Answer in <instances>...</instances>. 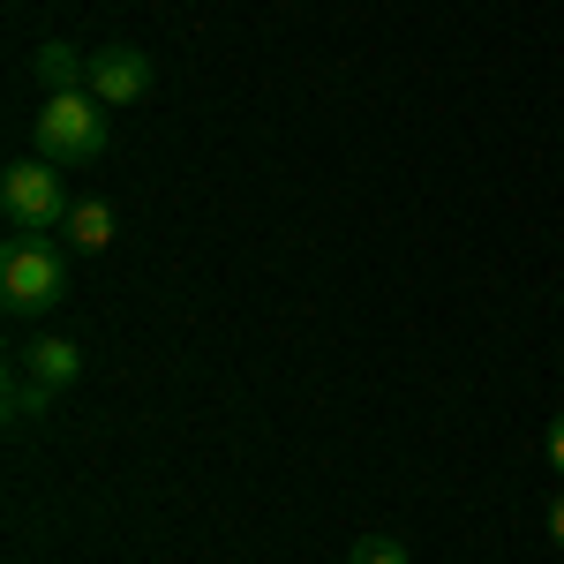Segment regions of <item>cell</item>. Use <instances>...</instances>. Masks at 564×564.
Segmentation results:
<instances>
[{
	"instance_id": "7a4b0ae2",
	"label": "cell",
	"mask_w": 564,
	"mask_h": 564,
	"mask_svg": "<svg viewBox=\"0 0 564 564\" xmlns=\"http://www.w3.org/2000/svg\"><path fill=\"white\" fill-rule=\"evenodd\" d=\"M39 151L53 166H90V159H106V106H98L90 90H45Z\"/></svg>"
},
{
	"instance_id": "9c48e42d",
	"label": "cell",
	"mask_w": 564,
	"mask_h": 564,
	"mask_svg": "<svg viewBox=\"0 0 564 564\" xmlns=\"http://www.w3.org/2000/svg\"><path fill=\"white\" fill-rule=\"evenodd\" d=\"M347 564H406V542H391V534H361L347 550Z\"/></svg>"
},
{
	"instance_id": "277c9868",
	"label": "cell",
	"mask_w": 564,
	"mask_h": 564,
	"mask_svg": "<svg viewBox=\"0 0 564 564\" xmlns=\"http://www.w3.org/2000/svg\"><path fill=\"white\" fill-rule=\"evenodd\" d=\"M151 90V53L143 45H98L90 53V98L98 106H135Z\"/></svg>"
},
{
	"instance_id": "8fae6325",
	"label": "cell",
	"mask_w": 564,
	"mask_h": 564,
	"mask_svg": "<svg viewBox=\"0 0 564 564\" xmlns=\"http://www.w3.org/2000/svg\"><path fill=\"white\" fill-rule=\"evenodd\" d=\"M550 534H557V550H564V497L550 505Z\"/></svg>"
},
{
	"instance_id": "ba28073f",
	"label": "cell",
	"mask_w": 564,
	"mask_h": 564,
	"mask_svg": "<svg viewBox=\"0 0 564 564\" xmlns=\"http://www.w3.org/2000/svg\"><path fill=\"white\" fill-rule=\"evenodd\" d=\"M113 234H121L113 204H76V212H68V241H76V249H106Z\"/></svg>"
},
{
	"instance_id": "52a82bcc",
	"label": "cell",
	"mask_w": 564,
	"mask_h": 564,
	"mask_svg": "<svg viewBox=\"0 0 564 564\" xmlns=\"http://www.w3.org/2000/svg\"><path fill=\"white\" fill-rule=\"evenodd\" d=\"M53 399H61V391L39 384V377H8V422H15V430H23V422H45Z\"/></svg>"
},
{
	"instance_id": "6da1fadb",
	"label": "cell",
	"mask_w": 564,
	"mask_h": 564,
	"mask_svg": "<svg viewBox=\"0 0 564 564\" xmlns=\"http://www.w3.org/2000/svg\"><path fill=\"white\" fill-rule=\"evenodd\" d=\"M68 294V263L53 249V234L45 226H8V241H0V302L8 316H45V308H61Z\"/></svg>"
},
{
	"instance_id": "30bf717a",
	"label": "cell",
	"mask_w": 564,
	"mask_h": 564,
	"mask_svg": "<svg viewBox=\"0 0 564 564\" xmlns=\"http://www.w3.org/2000/svg\"><path fill=\"white\" fill-rule=\"evenodd\" d=\"M550 467H557V475H564V414H557V422H550Z\"/></svg>"
},
{
	"instance_id": "3957f363",
	"label": "cell",
	"mask_w": 564,
	"mask_h": 564,
	"mask_svg": "<svg viewBox=\"0 0 564 564\" xmlns=\"http://www.w3.org/2000/svg\"><path fill=\"white\" fill-rule=\"evenodd\" d=\"M0 212L15 218V226H68V188H61V166L53 159H31V166H8L0 181Z\"/></svg>"
},
{
	"instance_id": "5b68a950",
	"label": "cell",
	"mask_w": 564,
	"mask_h": 564,
	"mask_svg": "<svg viewBox=\"0 0 564 564\" xmlns=\"http://www.w3.org/2000/svg\"><path fill=\"white\" fill-rule=\"evenodd\" d=\"M31 68H39L45 90H90V53H76L68 39H45L39 53H31Z\"/></svg>"
},
{
	"instance_id": "8992f818",
	"label": "cell",
	"mask_w": 564,
	"mask_h": 564,
	"mask_svg": "<svg viewBox=\"0 0 564 564\" xmlns=\"http://www.w3.org/2000/svg\"><path fill=\"white\" fill-rule=\"evenodd\" d=\"M23 377H39V384L68 391L76 377H84V347H76V339H39V347L23 354Z\"/></svg>"
}]
</instances>
